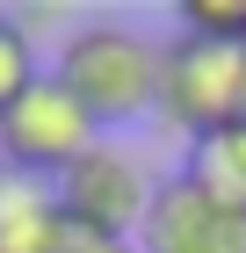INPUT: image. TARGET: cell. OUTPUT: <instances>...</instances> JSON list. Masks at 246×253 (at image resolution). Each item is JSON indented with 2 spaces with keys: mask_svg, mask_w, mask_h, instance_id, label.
<instances>
[{
  "mask_svg": "<svg viewBox=\"0 0 246 253\" xmlns=\"http://www.w3.org/2000/svg\"><path fill=\"white\" fill-rule=\"evenodd\" d=\"M138 253H246V210L181 167L174 181H152V210L138 224Z\"/></svg>",
  "mask_w": 246,
  "mask_h": 253,
  "instance_id": "5b68a950",
  "label": "cell"
},
{
  "mask_svg": "<svg viewBox=\"0 0 246 253\" xmlns=\"http://www.w3.org/2000/svg\"><path fill=\"white\" fill-rule=\"evenodd\" d=\"M181 37H210V43H246V0H181L174 7Z\"/></svg>",
  "mask_w": 246,
  "mask_h": 253,
  "instance_id": "ba28073f",
  "label": "cell"
},
{
  "mask_svg": "<svg viewBox=\"0 0 246 253\" xmlns=\"http://www.w3.org/2000/svg\"><path fill=\"white\" fill-rule=\"evenodd\" d=\"M44 253H131V246H116V239H87V232H58Z\"/></svg>",
  "mask_w": 246,
  "mask_h": 253,
  "instance_id": "30bf717a",
  "label": "cell"
},
{
  "mask_svg": "<svg viewBox=\"0 0 246 253\" xmlns=\"http://www.w3.org/2000/svg\"><path fill=\"white\" fill-rule=\"evenodd\" d=\"M37 80V51H29V29H22L15 15H0V109L22 94Z\"/></svg>",
  "mask_w": 246,
  "mask_h": 253,
  "instance_id": "9c48e42d",
  "label": "cell"
},
{
  "mask_svg": "<svg viewBox=\"0 0 246 253\" xmlns=\"http://www.w3.org/2000/svg\"><path fill=\"white\" fill-rule=\"evenodd\" d=\"M95 145V123L80 116V101L58 87L51 73H37L7 109H0V159L15 174H65L80 152Z\"/></svg>",
  "mask_w": 246,
  "mask_h": 253,
  "instance_id": "277c9868",
  "label": "cell"
},
{
  "mask_svg": "<svg viewBox=\"0 0 246 253\" xmlns=\"http://www.w3.org/2000/svg\"><path fill=\"white\" fill-rule=\"evenodd\" d=\"M51 80L80 101V116L95 130H123L159 109V43L123 22H87L58 43Z\"/></svg>",
  "mask_w": 246,
  "mask_h": 253,
  "instance_id": "6da1fadb",
  "label": "cell"
},
{
  "mask_svg": "<svg viewBox=\"0 0 246 253\" xmlns=\"http://www.w3.org/2000/svg\"><path fill=\"white\" fill-rule=\"evenodd\" d=\"M189 174L203 181L210 195H225L232 210H246V123L239 130H217V137H196Z\"/></svg>",
  "mask_w": 246,
  "mask_h": 253,
  "instance_id": "52a82bcc",
  "label": "cell"
},
{
  "mask_svg": "<svg viewBox=\"0 0 246 253\" xmlns=\"http://www.w3.org/2000/svg\"><path fill=\"white\" fill-rule=\"evenodd\" d=\"M159 116L189 137H217L246 123V43L174 37L159 43Z\"/></svg>",
  "mask_w": 246,
  "mask_h": 253,
  "instance_id": "7a4b0ae2",
  "label": "cell"
},
{
  "mask_svg": "<svg viewBox=\"0 0 246 253\" xmlns=\"http://www.w3.org/2000/svg\"><path fill=\"white\" fill-rule=\"evenodd\" d=\"M51 210H58L65 232L131 246L138 224H145V210H152V174L123 152V145H101V137H95V145L51 181Z\"/></svg>",
  "mask_w": 246,
  "mask_h": 253,
  "instance_id": "3957f363",
  "label": "cell"
},
{
  "mask_svg": "<svg viewBox=\"0 0 246 253\" xmlns=\"http://www.w3.org/2000/svg\"><path fill=\"white\" fill-rule=\"evenodd\" d=\"M65 232L51 210V188L37 174H15V167H0V253H44L51 239Z\"/></svg>",
  "mask_w": 246,
  "mask_h": 253,
  "instance_id": "8992f818",
  "label": "cell"
}]
</instances>
